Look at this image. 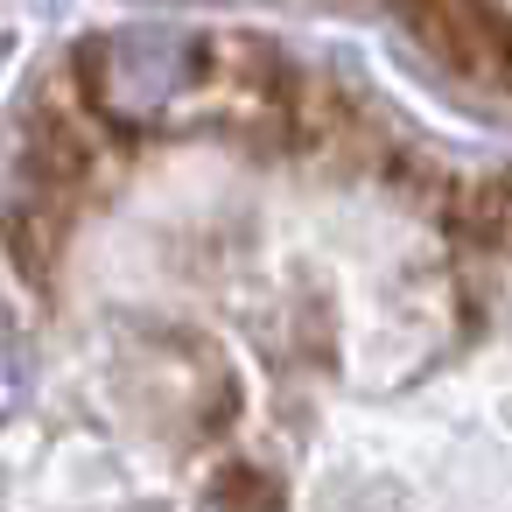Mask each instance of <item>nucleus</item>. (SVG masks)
<instances>
[{
  "mask_svg": "<svg viewBox=\"0 0 512 512\" xmlns=\"http://www.w3.org/2000/svg\"><path fill=\"white\" fill-rule=\"evenodd\" d=\"M463 225H470L477 239H498V246H512V176H498V183H477V190L463 197Z\"/></svg>",
  "mask_w": 512,
  "mask_h": 512,
  "instance_id": "obj_2",
  "label": "nucleus"
},
{
  "mask_svg": "<svg viewBox=\"0 0 512 512\" xmlns=\"http://www.w3.org/2000/svg\"><path fill=\"white\" fill-rule=\"evenodd\" d=\"M407 36L484 92H512V22L498 0H400Z\"/></svg>",
  "mask_w": 512,
  "mask_h": 512,
  "instance_id": "obj_1",
  "label": "nucleus"
}]
</instances>
